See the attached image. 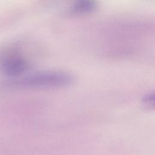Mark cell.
Returning a JSON list of instances; mask_svg holds the SVG:
<instances>
[{
	"instance_id": "obj_1",
	"label": "cell",
	"mask_w": 155,
	"mask_h": 155,
	"mask_svg": "<svg viewBox=\"0 0 155 155\" xmlns=\"http://www.w3.org/2000/svg\"><path fill=\"white\" fill-rule=\"evenodd\" d=\"M73 82V77L69 73L59 71H47L27 76L19 83L23 87L44 88L65 87Z\"/></svg>"
},
{
	"instance_id": "obj_2",
	"label": "cell",
	"mask_w": 155,
	"mask_h": 155,
	"mask_svg": "<svg viewBox=\"0 0 155 155\" xmlns=\"http://www.w3.org/2000/svg\"><path fill=\"white\" fill-rule=\"evenodd\" d=\"M2 71L8 76H16L23 74L28 68V63L19 56L6 57L1 63Z\"/></svg>"
},
{
	"instance_id": "obj_3",
	"label": "cell",
	"mask_w": 155,
	"mask_h": 155,
	"mask_svg": "<svg viewBox=\"0 0 155 155\" xmlns=\"http://www.w3.org/2000/svg\"><path fill=\"white\" fill-rule=\"evenodd\" d=\"M96 2L94 1L85 0L76 2L71 10L76 13H86L93 11L96 8Z\"/></svg>"
},
{
	"instance_id": "obj_4",
	"label": "cell",
	"mask_w": 155,
	"mask_h": 155,
	"mask_svg": "<svg viewBox=\"0 0 155 155\" xmlns=\"http://www.w3.org/2000/svg\"><path fill=\"white\" fill-rule=\"evenodd\" d=\"M154 93H150L147 94L143 100V102L148 107H153L154 106Z\"/></svg>"
}]
</instances>
